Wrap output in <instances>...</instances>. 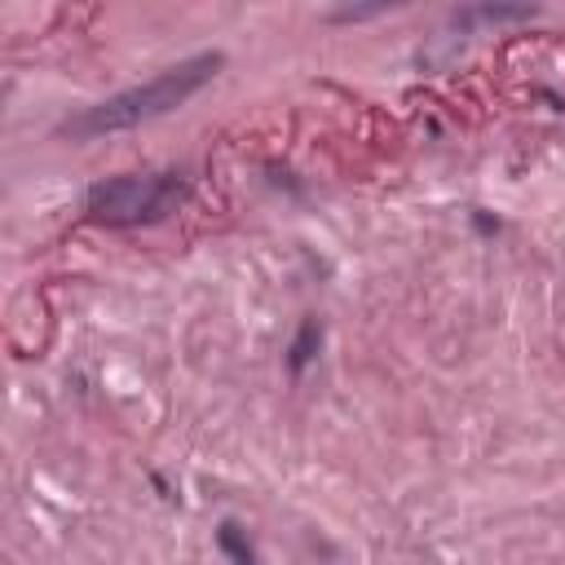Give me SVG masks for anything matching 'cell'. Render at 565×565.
Here are the masks:
<instances>
[{"label": "cell", "instance_id": "1", "mask_svg": "<svg viewBox=\"0 0 565 565\" xmlns=\"http://www.w3.org/2000/svg\"><path fill=\"white\" fill-rule=\"evenodd\" d=\"M225 66V53L221 49H207V53H194V57H181L172 66H163L159 75H150L146 84H132L124 93H110L106 102H93L84 106L79 115L62 119L57 132L71 137V141H93L102 132H124V128H137V124H150L159 115H172L177 106H185L199 88H207Z\"/></svg>", "mask_w": 565, "mask_h": 565}, {"label": "cell", "instance_id": "5", "mask_svg": "<svg viewBox=\"0 0 565 565\" xmlns=\"http://www.w3.org/2000/svg\"><path fill=\"white\" fill-rule=\"evenodd\" d=\"M216 547L230 556V565H256V547L247 539V530L238 521H221L216 525Z\"/></svg>", "mask_w": 565, "mask_h": 565}, {"label": "cell", "instance_id": "4", "mask_svg": "<svg viewBox=\"0 0 565 565\" xmlns=\"http://www.w3.org/2000/svg\"><path fill=\"white\" fill-rule=\"evenodd\" d=\"M318 349H322V322L309 313V318H300V331H296V340L287 344V371L300 375V371L318 358Z\"/></svg>", "mask_w": 565, "mask_h": 565}, {"label": "cell", "instance_id": "3", "mask_svg": "<svg viewBox=\"0 0 565 565\" xmlns=\"http://www.w3.org/2000/svg\"><path fill=\"white\" fill-rule=\"evenodd\" d=\"M534 13H539L534 4H463V9L450 13V22L455 26H472V22L499 26V22H530Z\"/></svg>", "mask_w": 565, "mask_h": 565}, {"label": "cell", "instance_id": "6", "mask_svg": "<svg viewBox=\"0 0 565 565\" xmlns=\"http://www.w3.org/2000/svg\"><path fill=\"white\" fill-rule=\"evenodd\" d=\"M388 13V4H344V9H331L327 18L331 22H366V18H380Z\"/></svg>", "mask_w": 565, "mask_h": 565}, {"label": "cell", "instance_id": "7", "mask_svg": "<svg viewBox=\"0 0 565 565\" xmlns=\"http://www.w3.org/2000/svg\"><path fill=\"white\" fill-rule=\"evenodd\" d=\"M472 225H477V234H499V216H490V212H472Z\"/></svg>", "mask_w": 565, "mask_h": 565}, {"label": "cell", "instance_id": "2", "mask_svg": "<svg viewBox=\"0 0 565 565\" xmlns=\"http://www.w3.org/2000/svg\"><path fill=\"white\" fill-rule=\"evenodd\" d=\"M190 199L181 172H124L93 181L84 194V216L97 225H154L168 221Z\"/></svg>", "mask_w": 565, "mask_h": 565}]
</instances>
